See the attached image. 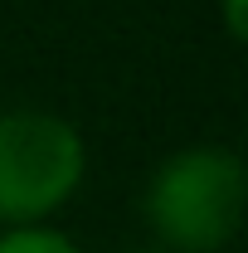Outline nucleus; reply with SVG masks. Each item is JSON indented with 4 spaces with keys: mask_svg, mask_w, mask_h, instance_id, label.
Returning <instances> with one entry per match:
<instances>
[{
    "mask_svg": "<svg viewBox=\"0 0 248 253\" xmlns=\"http://www.w3.org/2000/svg\"><path fill=\"white\" fill-rule=\"evenodd\" d=\"M248 175L229 146H180L151 170L141 214L161 253H219L244 224Z\"/></svg>",
    "mask_w": 248,
    "mask_h": 253,
    "instance_id": "1",
    "label": "nucleus"
},
{
    "mask_svg": "<svg viewBox=\"0 0 248 253\" xmlns=\"http://www.w3.org/2000/svg\"><path fill=\"white\" fill-rule=\"evenodd\" d=\"M88 175V141L63 112H0V224H49Z\"/></svg>",
    "mask_w": 248,
    "mask_h": 253,
    "instance_id": "2",
    "label": "nucleus"
},
{
    "mask_svg": "<svg viewBox=\"0 0 248 253\" xmlns=\"http://www.w3.org/2000/svg\"><path fill=\"white\" fill-rule=\"evenodd\" d=\"M0 253H83V249L54 224H25V229H0Z\"/></svg>",
    "mask_w": 248,
    "mask_h": 253,
    "instance_id": "3",
    "label": "nucleus"
},
{
    "mask_svg": "<svg viewBox=\"0 0 248 253\" xmlns=\"http://www.w3.org/2000/svg\"><path fill=\"white\" fill-rule=\"evenodd\" d=\"M224 30L229 39H248V0H224Z\"/></svg>",
    "mask_w": 248,
    "mask_h": 253,
    "instance_id": "4",
    "label": "nucleus"
},
{
    "mask_svg": "<svg viewBox=\"0 0 248 253\" xmlns=\"http://www.w3.org/2000/svg\"><path fill=\"white\" fill-rule=\"evenodd\" d=\"M126 253H161V249H126Z\"/></svg>",
    "mask_w": 248,
    "mask_h": 253,
    "instance_id": "5",
    "label": "nucleus"
}]
</instances>
